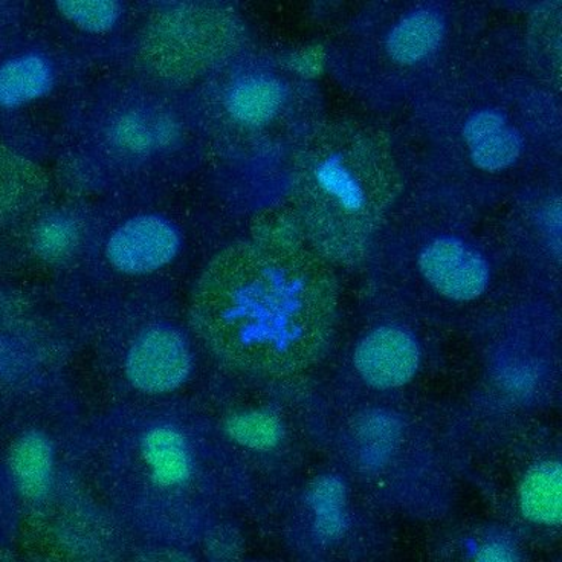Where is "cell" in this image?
Segmentation results:
<instances>
[{"mask_svg":"<svg viewBox=\"0 0 562 562\" xmlns=\"http://www.w3.org/2000/svg\"><path fill=\"white\" fill-rule=\"evenodd\" d=\"M396 123L412 182L491 213L562 170V99L527 72L514 29H491Z\"/></svg>","mask_w":562,"mask_h":562,"instance_id":"1","label":"cell"},{"mask_svg":"<svg viewBox=\"0 0 562 562\" xmlns=\"http://www.w3.org/2000/svg\"><path fill=\"white\" fill-rule=\"evenodd\" d=\"M199 346L218 366L288 380L318 364L337 339V269L302 239L251 234L206 260L186 307Z\"/></svg>","mask_w":562,"mask_h":562,"instance_id":"2","label":"cell"},{"mask_svg":"<svg viewBox=\"0 0 562 562\" xmlns=\"http://www.w3.org/2000/svg\"><path fill=\"white\" fill-rule=\"evenodd\" d=\"M364 268L373 294L435 327L479 329L525 289L494 213L415 182Z\"/></svg>","mask_w":562,"mask_h":562,"instance_id":"3","label":"cell"},{"mask_svg":"<svg viewBox=\"0 0 562 562\" xmlns=\"http://www.w3.org/2000/svg\"><path fill=\"white\" fill-rule=\"evenodd\" d=\"M206 150L191 92L131 70H103L66 120L50 170L65 193L91 201L199 181Z\"/></svg>","mask_w":562,"mask_h":562,"instance_id":"4","label":"cell"},{"mask_svg":"<svg viewBox=\"0 0 562 562\" xmlns=\"http://www.w3.org/2000/svg\"><path fill=\"white\" fill-rule=\"evenodd\" d=\"M191 99L206 150L199 181L245 201L272 191L284 196L295 155L329 116L306 65L256 41L191 91Z\"/></svg>","mask_w":562,"mask_h":562,"instance_id":"5","label":"cell"},{"mask_svg":"<svg viewBox=\"0 0 562 562\" xmlns=\"http://www.w3.org/2000/svg\"><path fill=\"white\" fill-rule=\"evenodd\" d=\"M412 173L396 121L327 116L291 164L283 205L337 271L366 267Z\"/></svg>","mask_w":562,"mask_h":562,"instance_id":"6","label":"cell"},{"mask_svg":"<svg viewBox=\"0 0 562 562\" xmlns=\"http://www.w3.org/2000/svg\"><path fill=\"white\" fill-rule=\"evenodd\" d=\"M490 31L487 3L373 0L342 22L323 60L367 115L400 121L459 68Z\"/></svg>","mask_w":562,"mask_h":562,"instance_id":"7","label":"cell"},{"mask_svg":"<svg viewBox=\"0 0 562 562\" xmlns=\"http://www.w3.org/2000/svg\"><path fill=\"white\" fill-rule=\"evenodd\" d=\"M97 74L43 25L34 0L0 2L2 147L50 164L70 111Z\"/></svg>","mask_w":562,"mask_h":562,"instance_id":"8","label":"cell"},{"mask_svg":"<svg viewBox=\"0 0 562 562\" xmlns=\"http://www.w3.org/2000/svg\"><path fill=\"white\" fill-rule=\"evenodd\" d=\"M191 186L93 201L91 239L72 279L91 289L88 300L166 294L190 251Z\"/></svg>","mask_w":562,"mask_h":562,"instance_id":"9","label":"cell"},{"mask_svg":"<svg viewBox=\"0 0 562 562\" xmlns=\"http://www.w3.org/2000/svg\"><path fill=\"white\" fill-rule=\"evenodd\" d=\"M254 42L251 23L225 0L146 2L120 68L191 92Z\"/></svg>","mask_w":562,"mask_h":562,"instance_id":"10","label":"cell"},{"mask_svg":"<svg viewBox=\"0 0 562 562\" xmlns=\"http://www.w3.org/2000/svg\"><path fill=\"white\" fill-rule=\"evenodd\" d=\"M522 286L557 299L561 274L562 170L522 187L494 211Z\"/></svg>","mask_w":562,"mask_h":562,"instance_id":"11","label":"cell"},{"mask_svg":"<svg viewBox=\"0 0 562 562\" xmlns=\"http://www.w3.org/2000/svg\"><path fill=\"white\" fill-rule=\"evenodd\" d=\"M93 201L60 190L33 213L3 228L15 265L76 277L91 239Z\"/></svg>","mask_w":562,"mask_h":562,"instance_id":"12","label":"cell"},{"mask_svg":"<svg viewBox=\"0 0 562 562\" xmlns=\"http://www.w3.org/2000/svg\"><path fill=\"white\" fill-rule=\"evenodd\" d=\"M146 2L139 0H38L43 25L97 72L120 68Z\"/></svg>","mask_w":562,"mask_h":562,"instance_id":"13","label":"cell"},{"mask_svg":"<svg viewBox=\"0 0 562 562\" xmlns=\"http://www.w3.org/2000/svg\"><path fill=\"white\" fill-rule=\"evenodd\" d=\"M370 294L372 307L351 341V367L373 389H396L419 372L427 355L424 330L431 324L390 300Z\"/></svg>","mask_w":562,"mask_h":562,"instance_id":"14","label":"cell"},{"mask_svg":"<svg viewBox=\"0 0 562 562\" xmlns=\"http://www.w3.org/2000/svg\"><path fill=\"white\" fill-rule=\"evenodd\" d=\"M514 33L527 72L561 97L562 0L530 3Z\"/></svg>","mask_w":562,"mask_h":562,"instance_id":"15","label":"cell"},{"mask_svg":"<svg viewBox=\"0 0 562 562\" xmlns=\"http://www.w3.org/2000/svg\"><path fill=\"white\" fill-rule=\"evenodd\" d=\"M60 193L53 170L45 164L14 154L0 146V217L2 228L15 224L26 214Z\"/></svg>","mask_w":562,"mask_h":562,"instance_id":"16","label":"cell"},{"mask_svg":"<svg viewBox=\"0 0 562 562\" xmlns=\"http://www.w3.org/2000/svg\"><path fill=\"white\" fill-rule=\"evenodd\" d=\"M140 462L148 477L161 490H176L189 482L193 457L186 437L178 428L161 425L148 428L139 440Z\"/></svg>","mask_w":562,"mask_h":562,"instance_id":"17","label":"cell"},{"mask_svg":"<svg viewBox=\"0 0 562 562\" xmlns=\"http://www.w3.org/2000/svg\"><path fill=\"white\" fill-rule=\"evenodd\" d=\"M10 471L26 498L43 497L54 475V452L48 439L35 432L19 439L10 452Z\"/></svg>","mask_w":562,"mask_h":562,"instance_id":"18","label":"cell"},{"mask_svg":"<svg viewBox=\"0 0 562 562\" xmlns=\"http://www.w3.org/2000/svg\"><path fill=\"white\" fill-rule=\"evenodd\" d=\"M562 474L558 462L537 464L520 486L522 514L535 525L560 526Z\"/></svg>","mask_w":562,"mask_h":562,"instance_id":"19","label":"cell"},{"mask_svg":"<svg viewBox=\"0 0 562 562\" xmlns=\"http://www.w3.org/2000/svg\"><path fill=\"white\" fill-rule=\"evenodd\" d=\"M346 490L335 477L316 480L310 492L315 527L324 538H337L346 525Z\"/></svg>","mask_w":562,"mask_h":562,"instance_id":"20","label":"cell"},{"mask_svg":"<svg viewBox=\"0 0 562 562\" xmlns=\"http://www.w3.org/2000/svg\"><path fill=\"white\" fill-rule=\"evenodd\" d=\"M226 432L241 447L254 451H268L280 443L283 428L281 422L271 413L252 409L229 417Z\"/></svg>","mask_w":562,"mask_h":562,"instance_id":"21","label":"cell"},{"mask_svg":"<svg viewBox=\"0 0 562 562\" xmlns=\"http://www.w3.org/2000/svg\"><path fill=\"white\" fill-rule=\"evenodd\" d=\"M507 550L503 549L502 546H486L485 549H482V553L477 555L479 560H490V561H507L513 560V557L505 555Z\"/></svg>","mask_w":562,"mask_h":562,"instance_id":"22","label":"cell"}]
</instances>
